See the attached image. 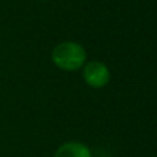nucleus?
Listing matches in <instances>:
<instances>
[{"label":"nucleus","mask_w":157,"mask_h":157,"mask_svg":"<svg viewBox=\"0 0 157 157\" xmlns=\"http://www.w3.org/2000/svg\"><path fill=\"white\" fill-rule=\"evenodd\" d=\"M54 157H92L91 150L81 142H66L57 149Z\"/></svg>","instance_id":"obj_3"},{"label":"nucleus","mask_w":157,"mask_h":157,"mask_svg":"<svg viewBox=\"0 0 157 157\" xmlns=\"http://www.w3.org/2000/svg\"><path fill=\"white\" fill-rule=\"evenodd\" d=\"M83 78L87 83V86L92 87V88H102L110 80V72L103 62L91 61L88 63H84Z\"/></svg>","instance_id":"obj_2"},{"label":"nucleus","mask_w":157,"mask_h":157,"mask_svg":"<svg viewBox=\"0 0 157 157\" xmlns=\"http://www.w3.org/2000/svg\"><path fill=\"white\" fill-rule=\"evenodd\" d=\"M40 2H46V0H40Z\"/></svg>","instance_id":"obj_4"},{"label":"nucleus","mask_w":157,"mask_h":157,"mask_svg":"<svg viewBox=\"0 0 157 157\" xmlns=\"http://www.w3.org/2000/svg\"><path fill=\"white\" fill-rule=\"evenodd\" d=\"M51 59L57 68L66 72H75L84 66L87 54L81 44L76 41H63L54 47Z\"/></svg>","instance_id":"obj_1"}]
</instances>
